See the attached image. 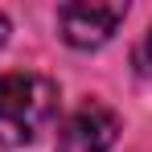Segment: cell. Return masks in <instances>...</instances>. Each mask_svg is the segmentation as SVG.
Returning a JSON list of instances; mask_svg holds the SVG:
<instances>
[{"label": "cell", "instance_id": "cell-1", "mask_svg": "<svg viewBox=\"0 0 152 152\" xmlns=\"http://www.w3.org/2000/svg\"><path fill=\"white\" fill-rule=\"evenodd\" d=\"M58 82L37 70L0 74V144L25 148L58 119Z\"/></svg>", "mask_w": 152, "mask_h": 152}, {"label": "cell", "instance_id": "cell-4", "mask_svg": "<svg viewBox=\"0 0 152 152\" xmlns=\"http://www.w3.org/2000/svg\"><path fill=\"white\" fill-rule=\"evenodd\" d=\"M136 66H140V74L152 78V29L140 37V45H136Z\"/></svg>", "mask_w": 152, "mask_h": 152}, {"label": "cell", "instance_id": "cell-3", "mask_svg": "<svg viewBox=\"0 0 152 152\" xmlns=\"http://www.w3.org/2000/svg\"><path fill=\"white\" fill-rule=\"evenodd\" d=\"M119 115L99 99H86L70 111V119L58 132V152H111L119 140Z\"/></svg>", "mask_w": 152, "mask_h": 152}, {"label": "cell", "instance_id": "cell-5", "mask_svg": "<svg viewBox=\"0 0 152 152\" xmlns=\"http://www.w3.org/2000/svg\"><path fill=\"white\" fill-rule=\"evenodd\" d=\"M8 29H12V25H8V17H4V12H0V45H4V41H8Z\"/></svg>", "mask_w": 152, "mask_h": 152}, {"label": "cell", "instance_id": "cell-2", "mask_svg": "<svg viewBox=\"0 0 152 152\" xmlns=\"http://www.w3.org/2000/svg\"><path fill=\"white\" fill-rule=\"evenodd\" d=\"M127 4H91V0H74L58 8V33L66 45L74 50H99L115 37V29L124 25Z\"/></svg>", "mask_w": 152, "mask_h": 152}]
</instances>
